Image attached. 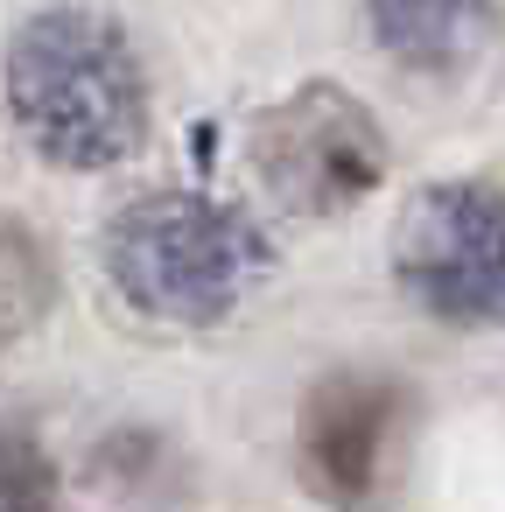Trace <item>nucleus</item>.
<instances>
[{
    "instance_id": "obj_1",
    "label": "nucleus",
    "mask_w": 505,
    "mask_h": 512,
    "mask_svg": "<svg viewBox=\"0 0 505 512\" xmlns=\"http://www.w3.org/2000/svg\"><path fill=\"white\" fill-rule=\"evenodd\" d=\"M8 113L36 155L64 169H113L148 141V78L106 15H36L8 43Z\"/></svg>"
},
{
    "instance_id": "obj_2",
    "label": "nucleus",
    "mask_w": 505,
    "mask_h": 512,
    "mask_svg": "<svg viewBox=\"0 0 505 512\" xmlns=\"http://www.w3.org/2000/svg\"><path fill=\"white\" fill-rule=\"evenodd\" d=\"M106 274L113 288L162 323H218L246 302V288L267 274V239L246 211L162 190L134 197L106 225Z\"/></svg>"
},
{
    "instance_id": "obj_3",
    "label": "nucleus",
    "mask_w": 505,
    "mask_h": 512,
    "mask_svg": "<svg viewBox=\"0 0 505 512\" xmlns=\"http://www.w3.org/2000/svg\"><path fill=\"white\" fill-rule=\"evenodd\" d=\"M253 176L295 218H344L386 183V134L344 85L316 78L253 120Z\"/></svg>"
},
{
    "instance_id": "obj_4",
    "label": "nucleus",
    "mask_w": 505,
    "mask_h": 512,
    "mask_svg": "<svg viewBox=\"0 0 505 512\" xmlns=\"http://www.w3.org/2000/svg\"><path fill=\"white\" fill-rule=\"evenodd\" d=\"M414 393L393 372H330L309 386L295 421V470L309 498L337 512H379L407 484Z\"/></svg>"
},
{
    "instance_id": "obj_5",
    "label": "nucleus",
    "mask_w": 505,
    "mask_h": 512,
    "mask_svg": "<svg viewBox=\"0 0 505 512\" xmlns=\"http://www.w3.org/2000/svg\"><path fill=\"white\" fill-rule=\"evenodd\" d=\"M393 274L428 316L498 330L505 323V190L428 183L400 211Z\"/></svg>"
},
{
    "instance_id": "obj_6",
    "label": "nucleus",
    "mask_w": 505,
    "mask_h": 512,
    "mask_svg": "<svg viewBox=\"0 0 505 512\" xmlns=\"http://www.w3.org/2000/svg\"><path fill=\"white\" fill-rule=\"evenodd\" d=\"M498 29V0H372V36L393 64L449 78L484 57Z\"/></svg>"
},
{
    "instance_id": "obj_7",
    "label": "nucleus",
    "mask_w": 505,
    "mask_h": 512,
    "mask_svg": "<svg viewBox=\"0 0 505 512\" xmlns=\"http://www.w3.org/2000/svg\"><path fill=\"white\" fill-rule=\"evenodd\" d=\"M57 302V267L43 253V239L15 218H0V351L15 337H29Z\"/></svg>"
},
{
    "instance_id": "obj_8",
    "label": "nucleus",
    "mask_w": 505,
    "mask_h": 512,
    "mask_svg": "<svg viewBox=\"0 0 505 512\" xmlns=\"http://www.w3.org/2000/svg\"><path fill=\"white\" fill-rule=\"evenodd\" d=\"M0 512H64L50 449L15 421H0Z\"/></svg>"
}]
</instances>
